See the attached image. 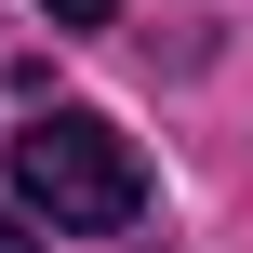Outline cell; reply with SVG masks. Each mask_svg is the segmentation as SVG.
Returning <instances> with one entry per match:
<instances>
[{
	"mask_svg": "<svg viewBox=\"0 0 253 253\" xmlns=\"http://www.w3.org/2000/svg\"><path fill=\"white\" fill-rule=\"evenodd\" d=\"M13 200L53 227V240H120L147 213V160L93 120V107H40L13 133Z\"/></svg>",
	"mask_w": 253,
	"mask_h": 253,
	"instance_id": "cell-1",
	"label": "cell"
},
{
	"mask_svg": "<svg viewBox=\"0 0 253 253\" xmlns=\"http://www.w3.org/2000/svg\"><path fill=\"white\" fill-rule=\"evenodd\" d=\"M0 253H40V240H27V213H0Z\"/></svg>",
	"mask_w": 253,
	"mask_h": 253,
	"instance_id": "cell-3",
	"label": "cell"
},
{
	"mask_svg": "<svg viewBox=\"0 0 253 253\" xmlns=\"http://www.w3.org/2000/svg\"><path fill=\"white\" fill-rule=\"evenodd\" d=\"M40 13H53V27H107L120 0H40Z\"/></svg>",
	"mask_w": 253,
	"mask_h": 253,
	"instance_id": "cell-2",
	"label": "cell"
}]
</instances>
